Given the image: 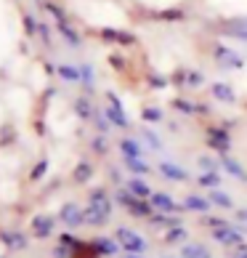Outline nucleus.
<instances>
[{"label": "nucleus", "instance_id": "4d7b16f0", "mask_svg": "<svg viewBox=\"0 0 247 258\" xmlns=\"http://www.w3.org/2000/svg\"><path fill=\"white\" fill-rule=\"evenodd\" d=\"M0 258H3V255H0Z\"/></svg>", "mask_w": 247, "mask_h": 258}, {"label": "nucleus", "instance_id": "37998d69", "mask_svg": "<svg viewBox=\"0 0 247 258\" xmlns=\"http://www.w3.org/2000/svg\"><path fill=\"white\" fill-rule=\"evenodd\" d=\"M205 85V75L197 72V70H189L186 75V88H202Z\"/></svg>", "mask_w": 247, "mask_h": 258}, {"label": "nucleus", "instance_id": "3c124183", "mask_svg": "<svg viewBox=\"0 0 247 258\" xmlns=\"http://www.w3.org/2000/svg\"><path fill=\"white\" fill-rule=\"evenodd\" d=\"M231 258H247V242H244L242 247H234V253H231Z\"/></svg>", "mask_w": 247, "mask_h": 258}, {"label": "nucleus", "instance_id": "4c0bfd02", "mask_svg": "<svg viewBox=\"0 0 247 258\" xmlns=\"http://www.w3.org/2000/svg\"><path fill=\"white\" fill-rule=\"evenodd\" d=\"M85 224L88 226H104V224H109V218L104 216V213H99L96 208H85Z\"/></svg>", "mask_w": 247, "mask_h": 258}, {"label": "nucleus", "instance_id": "423d86ee", "mask_svg": "<svg viewBox=\"0 0 247 258\" xmlns=\"http://www.w3.org/2000/svg\"><path fill=\"white\" fill-rule=\"evenodd\" d=\"M53 232H56V218L48 213H37L30 221V234L35 240H48Z\"/></svg>", "mask_w": 247, "mask_h": 258}, {"label": "nucleus", "instance_id": "aec40b11", "mask_svg": "<svg viewBox=\"0 0 247 258\" xmlns=\"http://www.w3.org/2000/svg\"><path fill=\"white\" fill-rule=\"evenodd\" d=\"M125 186H128V192L130 195H136L138 200H151V186L144 181V176H130L128 181H125Z\"/></svg>", "mask_w": 247, "mask_h": 258}, {"label": "nucleus", "instance_id": "4468645a", "mask_svg": "<svg viewBox=\"0 0 247 258\" xmlns=\"http://www.w3.org/2000/svg\"><path fill=\"white\" fill-rule=\"evenodd\" d=\"M72 112H74V117H77L80 122H91L93 120V114H96V104L91 101V96H77L72 101Z\"/></svg>", "mask_w": 247, "mask_h": 258}, {"label": "nucleus", "instance_id": "a18cd8bd", "mask_svg": "<svg viewBox=\"0 0 247 258\" xmlns=\"http://www.w3.org/2000/svg\"><path fill=\"white\" fill-rule=\"evenodd\" d=\"M186 75H189V67H178V70L170 75V83L178 85V88H186Z\"/></svg>", "mask_w": 247, "mask_h": 258}, {"label": "nucleus", "instance_id": "49530a36", "mask_svg": "<svg viewBox=\"0 0 247 258\" xmlns=\"http://www.w3.org/2000/svg\"><path fill=\"white\" fill-rule=\"evenodd\" d=\"M59 242H61V245H66L69 250H77V247L83 245V240H77V237H74L72 232H64V234H59Z\"/></svg>", "mask_w": 247, "mask_h": 258}, {"label": "nucleus", "instance_id": "6e6d98bb", "mask_svg": "<svg viewBox=\"0 0 247 258\" xmlns=\"http://www.w3.org/2000/svg\"><path fill=\"white\" fill-rule=\"evenodd\" d=\"M162 258H178V255H162Z\"/></svg>", "mask_w": 247, "mask_h": 258}, {"label": "nucleus", "instance_id": "6ab92c4d", "mask_svg": "<svg viewBox=\"0 0 247 258\" xmlns=\"http://www.w3.org/2000/svg\"><path fill=\"white\" fill-rule=\"evenodd\" d=\"M91 245L96 247V253L99 255H107V258H112V255H117L122 247H120V242L115 240V237H93L91 240Z\"/></svg>", "mask_w": 247, "mask_h": 258}, {"label": "nucleus", "instance_id": "79ce46f5", "mask_svg": "<svg viewBox=\"0 0 247 258\" xmlns=\"http://www.w3.org/2000/svg\"><path fill=\"white\" fill-rule=\"evenodd\" d=\"M168 85H170V78H165V75H159V72H151V75H149V88L165 91Z\"/></svg>", "mask_w": 247, "mask_h": 258}, {"label": "nucleus", "instance_id": "bb28decb", "mask_svg": "<svg viewBox=\"0 0 247 258\" xmlns=\"http://www.w3.org/2000/svg\"><path fill=\"white\" fill-rule=\"evenodd\" d=\"M149 224L157 226V229H176V226H184L181 216H173V213H154V216L149 218Z\"/></svg>", "mask_w": 247, "mask_h": 258}, {"label": "nucleus", "instance_id": "c9c22d12", "mask_svg": "<svg viewBox=\"0 0 247 258\" xmlns=\"http://www.w3.org/2000/svg\"><path fill=\"white\" fill-rule=\"evenodd\" d=\"M22 24H24V32L27 37H37V32H40V22H37V16L32 11H24L22 16Z\"/></svg>", "mask_w": 247, "mask_h": 258}, {"label": "nucleus", "instance_id": "f03ea898", "mask_svg": "<svg viewBox=\"0 0 247 258\" xmlns=\"http://www.w3.org/2000/svg\"><path fill=\"white\" fill-rule=\"evenodd\" d=\"M205 144L210 147L215 155H229L231 152V133H229V128L226 125H207Z\"/></svg>", "mask_w": 247, "mask_h": 258}, {"label": "nucleus", "instance_id": "58836bf2", "mask_svg": "<svg viewBox=\"0 0 247 258\" xmlns=\"http://www.w3.org/2000/svg\"><path fill=\"white\" fill-rule=\"evenodd\" d=\"M202 226H207L210 232H215V229H223V226H229V221H226L223 216H202V221H199Z\"/></svg>", "mask_w": 247, "mask_h": 258}, {"label": "nucleus", "instance_id": "8fccbe9b", "mask_svg": "<svg viewBox=\"0 0 247 258\" xmlns=\"http://www.w3.org/2000/svg\"><path fill=\"white\" fill-rule=\"evenodd\" d=\"M109 178L115 181V186H125V181H122V173H120L117 168H112V170H109Z\"/></svg>", "mask_w": 247, "mask_h": 258}, {"label": "nucleus", "instance_id": "20e7f679", "mask_svg": "<svg viewBox=\"0 0 247 258\" xmlns=\"http://www.w3.org/2000/svg\"><path fill=\"white\" fill-rule=\"evenodd\" d=\"M213 240L223 247H242L247 242V226H223V229H215L213 232Z\"/></svg>", "mask_w": 247, "mask_h": 258}, {"label": "nucleus", "instance_id": "c756f323", "mask_svg": "<svg viewBox=\"0 0 247 258\" xmlns=\"http://www.w3.org/2000/svg\"><path fill=\"white\" fill-rule=\"evenodd\" d=\"M88 147H91V152H93V157L109 155V139H107V136H101V133H93Z\"/></svg>", "mask_w": 247, "mask_h": 258}, {"label": "nucleus", "instance_id": "ddd939ff", "mask_svg": "<svg viewBox=\"0 0 247 258\" xmlns=\"http://www.w3.org/2000/svg\"><path fill=\"white\" fill-rule=\"evenodd\" d=\"M170 107H173L176 112H181V114H210V107H205V104H197L192 99H186V96H176L173 101H170Z\"/></svg>", "mask_w": 247, "mask_h": 258}, {"label": "nucleus", "instance_id": "1a4fd4ad", "mask_svg": "<svg viewBox=\"0 0 247 258\" xmlns=\"http://www.w3.org/2000/svg\"><path fill=\"white\" fill-rule=\"evenodd\" d=\"M59 221H61L66 229H77V226H83V224H85V208L74 205V203L61 205V210H59Z\"/></svg>", "mask_w": 247, "mask_h": 258}, {"label": "nucleus", "instance_id": "6e6552de", "mask_svg": "<svg viewBox=\"0 0 247 258\" xmlns=\"http://www.w3.org/2000/svg\"><path fill=\"white\" fill-rule=\"evenodd\" d=\"M213 56H215V64L221 67V70H244V59L236 51L226 48V45H215Z\"/></svg>", "mask_w": 247, "mask_h": 258}, {"label": "nucleus", "instance_id": "2f4dec72", "mask_svg": "<svg viewBox=\"0 0 247 258\" xmlns=\"http://www.w3.org/2000/svg\"><path fill=\"white\" fill-rule=\"evenodd\" d=\"M157 22H184L186 11L184 8H162V11H154Z\"/></svg>", "mask_w": 247, "mask_h": 258}, {"label": "nucleus", "instance_id": "412c9836", "mask_svg": "<svg viewBox=\"0 0 247 258\" xmlns=\"http://www.w3.org/2000/svg\"><path fill=\"white\" fill-rule=\"evenodd\" d=\"M80 72H83V83H80V88L85 96H93L96 93V70H93V64L91 61H83L80 64Z\"/></svg>", "mask_w": 247, "mask_h": 258}, {"label": "nucleus", "instance_id": "ea45409f", "mask_svg": "<svg viewBox=\"0 0 247 258\" xmlns=\"http://www.w3.org/2000/svg\"><path fill=\"white\" fill-rule=\"evenodd\" d=\"M48 168H51V162L45 160V157H43V160H37V162H35V168L30 170V181H40L45 173H48Z\"/></svg>", "mask_w": 247, "mask_h": 258}, {"label": "nucleus", "instance_id": "b1692460", "mask_svg": "<svg viewBox=\"0 0 247 258\" xmlns=\"http://www.w3.org/2000/svg\"><path fill=\"white\" fill-rule=\"evenodd\" d=\"M93 170H96V165H93L91 160H80L77 165H74V170H72V181H74L77 186L88 184V181L93 178Z\"/></svg>", "mask_w": 247, "mask_h": 258}, {"label": "nucleus", "instance_id": "cd10ccee", "mask_svg": "<svg viewBox=\"0 0 247 258\" xmlns=\"http://www.w3.org/2000/svg\"><path fill=\"white\" fill-rule=\"evenodd\" d=\"M181 258H213V253L202 242H186L181 245Z\"/></svg>", "mask_w": 247, "mask_h": 258}, {"label": "nucleus", "instance_id": "f8f14e48", "mask_svg": "<svg viewBox=\"0 0 247 258\" xmlns=\"http://www.w3.org/2000/svg\"><path fill=\"white\" fill-rule=\"evenodd\" d=\"M157 173L168 178V181H189V170L184 165H178V162H170V160H162V162H157Z\"/></svg>", "mask_w": 247, "mask_h": 258}, {"label": "nucleus", "instance_id": "864d4df0", "mask_svg": "<svg viewBox=\"0 0 247 258\" xmlns=\"http://www.w3.org/2000/svg\"><path fill=\"white\" fill-rule=\"evenodd\" d=\"M122 258H146V255H144V253H125Z\"/></svg>", "mask_w": 247, "mask_h": 258}, {"label": "nucleus", "instance_id": "de8ad7c7", "mask_svg": "<svg viewBox=\"0 0 247 258\" xmlns=\"http://www.w3.org/2000/svg\"><path fill=\"white\" fill-rule=\"evenodd\" d=\"M109 67H115V70H125V56L122 53H109Z\"/></svg>", "mask_w": 247, "mask_h": 258}, {"label": "nucleus", "instance_id": "72a5a7b5", "mask_svg": "<svg viewBox=\"0 0 247 258\" xmlns=\"http://www.w3.org/2000/svg\"><path fill=\"white\" fill-rule=\"evenodd\" d=\"M162 240H165L168 245H186L189 234H186L184 226H176V229H165V237H162Z\"/></svg>", "mask_w": 247, "mask_h": 258}, {"label": "nucleus", "instance_id": "7ed1b4c3", "mask_svg": "<svg viewBox=\"0 0 247 258\" xmlns=\"http://www.w3.org/2000/svg\"><path fill=\"white\" fill-rule=\"evenodd\" d=\"M115 240L120 242V247L125 253H146V247H149V242L141 237L138 232H133V229H128V226H117L115 229Z\"/></svg>", "mask_w": 247, "mask_h": 258}, {"label": "nucleus", "instance_id": "e433bc0d", "mask_svg": "<svg viewBox=\"0 0 247 258\" xmlns=\"http://www.w3.org/2000/svg\"><path fill=\"white\" fill-rule=\"evenodd\" d=\"M141 139H144V141H146V144H149L151 149H154V152H162V147H165V144H162V139H159V136H157V133L151 131L149 125L141 128Z\"/></svg>", "mask_w": 247, "mask_h": 258}, {"label": "nucleus", "instance_id": "2eb2a0df", "mask_svg": "<svg viewBox=\"0 0 247 258\" xmlns=\"http://www.w3.org/2000/svg\"><path fill=\"white\" fill-rule=\"evenodd\" d=\"M210 93H213L215 101L226 104V107H234V104H236V91H234L226 80H215V83L210 85Z\"/></svg>", "mask_w": 247, "mask_h": 258}, {"label": "nucleus", "instance_id": "a19ab883", "mask_svg": "<svg viewBox=\"0 0 247 258\" xmlns=\"http://www.w3.org/2000/svg\"><path fill=\"white\" fill-rule=\"evenodd\" d=\"M197 165H199V170H221L218 157H210V155H199L197 157Z\"/></svg>", "mask_w": 247, "mask_h": 258}, {"label": "nucleus", "instance_id": "9d476101", "mask_svg": "<svg viewBox=\"0 0 247 258\" xmlns=\"http://www.w3.org/2000/svg\"><path fill=\"white\" fill-rule=\"evenodd\" d=\"M99 35H101L104 43H115V45H136V43H138V37L133 35V32L117 30V27H101Z\"/></svg>", "mask_w": 247, "mask_h": 258}, {"label": "nucleus", "instance_id": "5701e85b", "mask_svg": "<svg viewBox=\"0 0 247 258\" xmlns=\"http://www.w3.org/2000/svg\"><path fill=\"white\" fill-rule=\"evenodd\" d=\"M122 168H125L130 176H149L151 173V165L144 157H122Z\"/></svg>", "mask_w": 247, "mask_h": 258}, {"label": "nucleus", "instance_id": "4be33fe9", "mask_svg": "<svg viewBox=\"0 0 247 258\" xmlns=\"http://www.w3.org/2000/svg\"><path fill=\"white\" fill-rule=\"evenodd\" d=\"M56 32H59V35L64 37V43L69 45V48H83V37H80V32L74 30V27H72L69 22L56 24Z\"/></svg>", "mask_w": 247, "mask_h": 258}, {"label": "nucleus", "instance_id": "0eeeda50", "mask_svg": "<svg viewBox=\"0 0 247 258\" xmlns=\"http://www.w3.org/2000/svg\"><path fill=\"white\" fill-rule=\"evenodd\" d=\"M88 205L96 208L99 213H104L107 218H112V210H115V197H112L104 186H96V189H91V195H88Z\"/></svg>", "mask_w": 247, "mask_h": 258}, {"label": "nucleus", "instance_id": "39448f33", "mask_svg": "<svg viewBox=\"0 0 247 258\" xmlns=\"http://www.w3.org/2000/svg\"><path fill=\"white\" fill-rule=\"evenodd\" d=\"M151 208L157 210V213H173V216H181L184 213V203H178V200L173 195H168V192H154L151 195Z\"/></svg>", "mask_w": 247, "mask_h": 258}, {"label": "nucleus", "instance_id": "5fc2aeb1", "mask_svg": "<svg viewBox=\"0 0 247 258\" xmlns=\"http://www.w3.org/2000/svg\"><path fill=\"white\" fill-rule=\"evenodd\" d=\"M35 3H37V6H45V3H48V0H35Z\"/></svg>", "mask_w": 247, "mask_h": 258}, {"label": "nucleus", "instance_id": "f257e3e1", "mask_svg": "<svg viewBox=\"0 0 247 258\" xmlns=\"http://www.w3.org/2000/svg\"><path fill=\"white\" fill-rule=\"evenodd\" d=\"M104 112H107V117H109L112 125L120 128V131H128L133 125L130 117H128V112H125V107H122V101H120V96L115 91H107V107H104Z\"/></svg>", "mask_w": 247, "mask_h": 258}, {"label": "nucleus", "instance_id": "c03bdc74", "mask_svg": "<svg viewBox=\"0 0 247 258\" xmlns=\"http://www.w3.org/2000/svg\"><path fill=\"white\" fill-rule=\"evenodd\" d=\"M37 37H40V43L45 45V48H53V32H51V27L40 22V32H37Z\"/></svg>", "mask_w": 247, "mask_h": 258}, {"label": "nucleus", "instance_id": "c85d7f7f", "mask_svg": "<svg viewBox=\"0 0 247 258\" xmlns=\"http://www.w3.org/2000/svg\"><path fill=\"white\" fill-rule=\"evenodd\" d=\"M141 120L146 122V125H159V122H165V112L154 107V104H146L144 109H141Z\"/></svg>", "mask_w": 247, "mask_h": 258}, {"label": "nucleus", "instance_id": "f704fd0d", "mask_svg": "<svg viewBox=\"0 0 247 258\" xmlns=\"http://www.w3.org/2000/svg\"><path fill=\"white\" fill-rule=\"evenodd\" d=\"M43 8H45V14H48V16L53 19V22H56V24H61V22H69V14H66V11H64V8H61L59 3H53V0H48V3H45Z\"/></svg>", "mask_w": 247, "mask_h": 258}, {"label": "nucleus", "instance_id": "603ef678", "mask_svg": "<svg viewBox=\"0 0 247 258\" xmlns=\"http://www.w3.org/2000/svg\"><path fill=\"white\" fill-rule=\"evenodd\" d=\"M236 218H239V221H247V208H242V210H236Z\"/></svg>", "mask_w": 247, "mask_h": 258}, {"label": "nucleus", "instance_id": "393cba45", "mask_svg": "<svg viewBox=\"0 0 247 258\" xmlns=\"http://www.w3.org/2000/svg\"><path fill=\"white\" fill-rule=\"evenodd\" d=\"M197 186H202V189H221L223 186V178H221V170H199V176H197Z\"/></svg>", "mask_w": 247, "mask_h": 258}, {"label": "nucleus", "instance_id": "9b49d317", "mask_svg": "<svg viewBox=\"0 0 247 258\" xmlns=\"http://www.w3.org/2000/svg\"><path fill=\"white\" fill-rule=\"evenodd\" d=\"M0 242L6 245V250H24L27 245H30V237H27L24 232H19V229H6V232H0Z\"/></svg>", "mask_w": 247, "mask_h": 258}, {"label": "nucleus", "instance_id": "7c9ffc66", "mask_svg": "<svg viewBox=\"0 0 247 258\" xmlns=\"http://www.w3.org/2000/svg\"><path fill=\"white\" fill-rule=\"evenodd\" d=\"M112 128H115V125L109 122L107 112L96 107V114H93V131H96V133H101V136H109V131H112Z\"/></svg>", "mask_w": 247, "mask_h": 258}, {"label": "nucleus", "instance_id": "a878e982", "mask_svg": "<svg viewBox=\"0 0 247 258\" xmlns=\"http://www.w3.org/2000/svg\"><path fill=\"white\" fill-rule=\"evenodd\" d=\"M184 208H186V210H192V213H199V216H205L207 210L213 208V203H210V197H199V195H189V197L184 200Z\"/></svg>", "mask_w": 247, "mask_h": 258}, {"label": "nucleus", "instance_id": "09e8293b", "mask_svg": "<svg viewBox=\"0 0 247 258\" xmlns=\"http://www.w3.org/2000/svg\"><path fill=\"white\" fill-rule=\"evenodd\" d=\"M53 258H72V250H69V247H66V245H56L53 247Z\"/></svg>", "mask_w": 247, "mask_h": 258}, {"label": "nucleus", "instance_id": "a211bd4d", "mask_svg": "<svg viewBox=\"0 0 247 258\" xmlns=\"http://www.w3.org/2000/svg\"><path fill=\"white\" fill-rule=\"evenodd\" d=\"M61 83L66 85H80L83 83V72H80V64H69V61H64L59 64V75H56Z\"/></svg>", "mask_w": 247, "mask_h": 258}, {"label": "nucleus", "instance_id": "dca6fc26", "mask_svg": "<svg viewBox=\"0 0 247 258\" xmlns=\"http://www.w3.org/2000/svg\"><path fill=\"white\" fill-rule=\"evenodd\" d=\"M117 152L122 157H144V144L136 136H122L117 141Z\"/></svg>", "mask_w": 247, "mask_h": 258}, {"label": "nucleus", "instance_id": "f3484780", "mask_svg": "<svg viewBox=\"0 0 247 258\" xmlns=\"http://www.w3.org/2000/svg\"><path fill=\"white\" fill-rule=\"evenodd\" d=\"M218 162H221V170H223V173L234 176L236 181H247V170L242 168L239 160H234L231 155H218Z\"/></svg>", "mask_w": 247, "mask_h": 258}, {"label": "nucleus", "instance_id": "473e14b6", "mask_svg": "<svg viewBox=\"0 0 247 258\" xmlns=\"http://www.w3.org/2000/svg\"><path fill=\"white\" fill-rule=\"evenodd\" d=\"M210 203H213V208H221V210H231L234 208L231 195H226L223 189H213V192H210Z\"/></svg>", "mask_w": 247, "mask_h": 258}]
</instances>
